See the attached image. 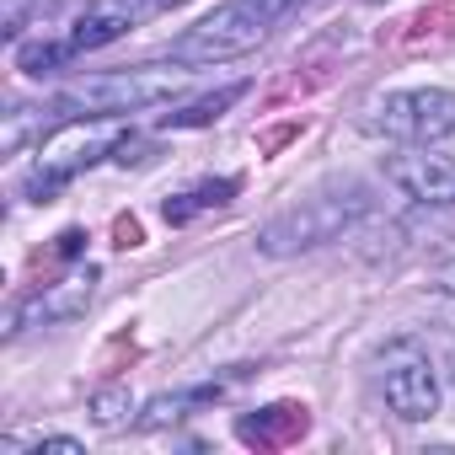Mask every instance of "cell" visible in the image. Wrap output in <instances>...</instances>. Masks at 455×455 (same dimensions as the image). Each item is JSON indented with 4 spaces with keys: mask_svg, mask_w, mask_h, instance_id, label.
<instances>
[{
    "mask_svg": "<svg viewBox=\"0 0 455 455\" xmlns=\"http://www.w3.org/2000/svg\"><path fill=\"white\" fill-rule=\"evenodd\" d=\"M140 242H145L140 220H134V214H118V220H113V247H124V252H129V247H140Z\"/></svg>",
    "mask_w": 455,
    "mask_h": 455,
    "instance_id": "obj_15",
    "label": "cell"
},
{
    "mask_svg": "<svg viewBox=\"0 0 455 455\" xmlns=\"http://www.w3.org/2000/svg\"><path fill=\"white\" fill-rule=\"evenodd\" d=\"M386 177L407 198H418V204H455V161L450 156H428V145L391 156L386 161Z\"/></svg>",
    "mask_w": 455,
    "mask_h": 455,
    "instance_id": "obj_7",
    "label": "cell"
},
{
    "mask_svg": "<svg viewBox=\"0 0 455 455\" xmlns=\"http://www.w3.org/2000/svg\"><path fill=\"white\" fill-rule=\"evenodd\" d=\"M140 150H145L140 134H118V140H113V161H118V166H140V161H145Z\"/></svg>",
    "mask_w": 455,
    "mask_h": 455,
    "instance_id": "obj_16",
    "label": "cell"
},
{
    "mask_svg": "<svg viewBox=\"0 0 455 455\" xmlns=\"http://www.w3.org/2000/svg\"><path fill=\"white\" fill-rule=\"evenodd\" d=\"M86 252V231H65L54 236V258H81Z\"/></svg>",
    "mask_w": 455,
    "mask_h": 455,
    "instance_id": "obj_18",
    "label": "cell"
},
{
    "mask_svg": "<svg viewBox=\"0 0 455 455\" xmlns=\"http://www.w3.org/2000/svg\"><path fill=\"white\" fill-rule=\"evenodd\" d=\"M231 198H236V177H220V182H198L193 193L166 198L161 214H166V225H188L198 209H220V204H231Z\"/></svg>",
    "mask_w": 455,
    "mask_h": 455,
    "instance_id": "obj_11",
    "label": "cell"
},
{
    "mask_svg": "<svg viewBox=\"0 0 455 455\" xmlns=\"http://www.w3.org/2000/svg\"><path fill=\"white\" fill-rule=\"evenodd\" d=\"M252 6H263V12H268V17L279 22V17H284L290 6H300V0H252Z\"/></svg>",
    "mask_w": 455,
    "mask_h": 455,
    "instance_id": "obj_20",
    "label": "cell"
},
{
    "mask_svg": "<svg viewBox=\"0 0 455 455\" xmlns=\"http://www.w3.org/2000/svg\"><path fill=\"white\" fill-rule=\"evenodd\" d=\"M124 412H129V391H124V386H108V391H97V396H92V418H97L102 428L124 423Z\"/></svg>",
    "mask_w": 455,
    "mask_h": 455,
    "instance_id": "obj_14",
    "label": "cell"
},
{
    "mask_svg": "<svg viewBox=\"0 0 455 455\" xmlns=\"http://www.w3.org/2000/svg\"><path fill=\"white\" fill-rule=\"evenodd\" d=\"M188 86L182 70H161V65H134V70H113V76H86L76 86H65L49 113L60 118H118V113H140L156 102H172Z\"/></svg>",
    "mask_w": 455,
    "mask_h": 455,
    "instance_id": "obj_1",
    "label": "cell"
},
{
    "mask_svg": "<svg viewBox=\"0 0 455 455\" xmlns=\"http://www.w3.org/2000/svg\"><path fill=\"white\" fill-rule=\"evenodd\" d=\"M306 428H311V412L300 402H274V407H258V412L236 418V439L252 444V450H284V444L306 439Z\"/></svg>",
    "mask_w": 455,
    "mask_h": 455,
    "instance_id": "obj_9",
    "label": "cell"
},
{
    "mask_svg": "<svg viewBox=\"0 0 455 455\" xmlns=\"http://www.w3.org/2000/svg\"><path fill=\"white\" fill-rule=\"evenodd\" d=\"M364 209H370V198H364L359 188H348V193H316V198H306V204L274 214L263 231H258V247H263L268 258H290V252L322 247V242H332L338 231H348Z\"/></svg>",
    "mask_w": 455,
    "mask_h": 455,
    "instance_id": "obj_2",
    "label": "cell"
},
{
    "mask_svg": "<svg viewBox=\"0 0 455 455\" xmlns=\"http://www.w3.org/2000/svg\"><path fill=\"white\" fill-rule=\"evenodd\" d=\"M274 28V17L252 0H225L204 22H193L182 38H172V60L177 65H214V60H236L247 49L263 44V33Z\"/></svg>",
    "mask_w": 455,
    "mask_h": 455,
    "instance_id": "obj_3",
    "label": "cell"
},
{
    "mask_svg": "<svg viewBox=\"0 0 455 455\" xmlns=\"http://www.w3.org/2000/svg\"><path fill=\"white\" fill-rule=\"evenodd\" d=\"M102 150H113V145H102L97 134H86V129H65V134H54L49 145H38V166H33V177H28V198L33 204H49L81 166H92Z\"/></svg>",
    "mask_w": 455,
    "mask_h": 455,
    "instance_id": "obj_6",
    "label": "cell"
},
{
    "mask_svg": "<svg viewBox=\"0 0 455 455\" xmlns=\"http://www.w3.org/2000/svg\"><path fill=\"white\" fill-rule=\"evenodd\" d=\"M22 17H28V0H6V17H0V33L17 38L22 33Z\"/></svg>",
    "mask_w": 455,
    "mask_h": 455,
    "instance_id": "obj_17",
    "label": "cell"
},
{
    "mask_svg": "<svg viewBox=\"0 0 455 455\" xmlns=\"http://www.w3.org/2000/svg\"><path fill=\"white\" fill-rule=\"evenodd\" d=\"M92 284H97V268L70 274L65 284H44L38 295H28V300L12 311V332H22V327H33V322H70V316H81L86 300H92Z\"/></svg>",
    "mask_w": 455,
    "mask_h": 455,
    "instance_id": "obj_8",
    "label": "cell"
},
{
    "mask_svg": "<svg viewBox=\"0 0 455 455\" xmlns=\"http://www.w3.org/2000/svg\"><path fill=\"white\" fill-rule=\"evenodd\" d=\"M161 0H108L102 12H86L81 22H76V33H70V49L76 54H86V49H102V44H113V38H124L145 12H156Z\"/></svg>",
    "mask_w": 455,
    "mask_h": 455,
    "instance_id": "obj_10",
    "label": "cell"
},
{
    "mask_svg": "<svg viewBox=\"0 0 455 455\" xmlns=\"http://www.w3.org/2000/svg\"><path fill=\"white\" fill-rule=\"evenodd\" d=\"M70 54H76L70 44H17V70H22V76H49V70H60Z\"/></svg>",
    "mask_w": 455,
    "mask_h": 455,
    "instance_id": "obj_13",
    "label": "cell"
},
{
    "mask_svg": "<svg viewBox=\"0 0 455 455\" xmlns=\"http://www.w3.org/2000/svg\"><path fill=\"white\" fill-rule=\"evenodd\" d=\"M439 290H450V295H455V263H444V268H439Z\"/></svg>",
    "mask_w": 455,
    "mask_h": 455,
    "instance_id": "obj_21",
    "label": "cell"
},
{
    "mask_svg": "<svg viewBox=\"0 0 455 455\" xmlns=\"http://www.w3.org/2000/svg\"><path fill=\"white\" fill-rule=\"evenodd\" d=\"M370 129L391 134V140H407V145H434V140L455 134V92H439V86L391 92V97L375 102Z\"/></svg>",
    "mask_w": 455,
    "mask_h": 455,
    "instance_id": "obj_4",
    "label": "cell"
},
{
    "mask_svg": "<svg viewBox=\"0 0 455 455\" xmlns=\"http://www.w3.org/2000/svg\"><path fill=\"white\" fill-rule=\"evenodd\" d=\"M247 97V86H225V92H214V97H198L193 108H182V113H166V129H204V124H214L231 102H242Z\"/></svg>",
    "mask_w": 455,
    "mask_h": 455,
    "instance_id": "obj_12",
    "label": "cell"
},
{
    "mask_svg": "<svg viewBox=\"0 0 455 455\" xmlns=\"http://www.w3.org/2000/svg\"><path fill=\"white\" fill-rule=\"evenodd\" d=\"M295 134H300V124H279V129H268V134L258 140V150H279V145H284V140H295Z\"/></svg>",
    "mask_w": 455,
    "mask_h": 455,
    "instance_id": "obj_19",
    "label": "cell"
},
{
    "mask_svg": "<svg viewBox=\"0 0 455 455\" xmlns=\"http://www.w3.org/2000/svg\"><path fill=\"white\" fill-rule=\"evenodd\" d=\"M380 386H386V402L396 418L407 423H423L439 412V380H434V364L428 354L412 343V338H396L386 354H380Z\"/></svg>",
    "mask_w": 455,
    "mask_h": 455,
    "instance_id": "obj_5",
    "label": "cell"
}]
</instances>
